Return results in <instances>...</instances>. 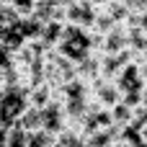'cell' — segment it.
<instances>
[{
    "label": "cell",
    "mask_w": 147,
    "mask_h": 147,
    "mask_svg": "<svg viewBox=\"0 0 147 147\" xmlns=\"http://www.w3.org/2000/svg\"><path fill=\"white\" fill-rule=\"evenodd\" d=\"M54 49L65 59L80 65L83 59H88L96 52V39H93V34L85 26H78V23H70L67 21L65 23V31H62V36H59V41H57Z\"/></svg>",
    "instance_id": "obj_1"
},
{
    "label": "cell",
    "mask_w": 147,
    "mask_h": 147,
    "mask_svg": "<svg viewBox=\"0 0 147 147\" xmlns=\"http://www.w3.org/2000/svg\"><path fill=\"white\" fill-rule=\"evenodd\" d=\"M8 132H0V147H8V137H5Z\"/></svg>",
    "instance_id": "obj_6"
},
{
    "label": "cell",
    "mask_w": 147,
    "mask_h": 147,
    "mask_svg": "<svg viewBox=\"0 0 147 147\" xmlns=\"http://www.w3.org/2000/svg\"><path fill=\"white\" fill-rule=\"evenodd\" d=\"M28 109H31V98H28L26 85H8L0 90V124L3 127H13L16 121H21Z\"/></svg>",
    "instance_id": "obj_3"
},
{
    "label": "cell",
    "mask_w": 147,
    "mask_h": 147,
    "mask_svg": "<svg viewBox=\"0 0 147 147\" xmlns=\"http://www.w3.org/2000/svg\"><path fill=\"white\" fill-rule=\"evenodd\" d=\"M65 16H67V21H70V23H78V26H85V28H88V26H93V23H96V18H98L93 0H72V3L67 5Z\"/></svg>",
    "instance_id": "obj_4"
},
{
    "label": "cell",
    "mask_w": 147,
    "mask_h": 147,
    "mask_svg": "<svg viewBox=\"0 0 147 147\" xmlns=\"http://www.w3.org/2000/svg\"><path fill=\"white\" fill-rule=\"evenodd\" d=\"M0 5H8V0H0Z\"/></svg>",
    "instance_id": "obj_7"
},
{
    "label": "cell",
    "mask_w": 147,
    "mask_h": 147,
    "mask_svg": "<svg viewBox=\"0 0 147 147\" xmlns=\"http://www.w3.org/2000/svg\"><path fill=\"white\" fill-rule=\"evenodd\" d=\"M121 134L134 147H147V106H140L134 119L121 129Z\"/></svg>",
    "instance_id": "obj_5"
},
{
    "label": "cell",
    "mask_w": 147,
    "mask_h": 147,
    "mask_svg": "<svg viewBox=\"0 0 147 147\" xmlns=\"http://www.w3.org/2000/svg\"><path fill=\"white\" fill-rule=\"evenodd\" d=\"M116 85H119V93H121V101L140 109L145 103V96H147V78L142 72V65L140 62H127L124 70L114 78Z\"/></svg>",
    "instance_id": "obj_2"
}]
</instances>
